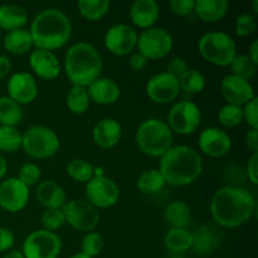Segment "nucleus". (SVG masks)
Returning a JSON list of instances; mask_svg holds the SVG:
<instances>
[{
    "label": "nucleus",
    "instance_id": "obj_44",
    "mask_svg": "<svg viewBox=\"0 0 258 258\" xmlns=\"http://www.w3.org/2000/svg\"><path fill=\"white\" fill-rule=\"evenodd\" d=\"M196 0H171L169 3V8L171 12L179 17H186L194 12Z\"/></svg>",
    "mask_w": 258,
    "mask_h": 258
},
{
    "label": "nucleus",
    "instance_id": "obj_27",
    "mask_svg": "<svg viewBox=\"0 0 258 258\" xmlns=\"http://www.w3.org/2000/svg\"><path fill=\"white\" fill-rule=\"evenodd\" d=\"M29 18L24 8L15 4L0 5V29L12 32L25 27Z\"/></svg>",
    "mask_w": 258,
    "mask_h": 258
},
{
    "label": "nucleus",
    "instance_id": "obj_20",
    "mask_svg": "<svg viewBox=\"0 0 258 258\" xmlns=\"http://www.w3.org/2000/svg\"><path fill=\"white\" fill-rule=\"evenodd\" d=\"M122 136V126L117 120L111 117L102 118L92 130V140L98 148L112 149L120 143Z\"/></svg>",
    "mask_w": 258,
    "mask_h": 258
},
{
    "label": "nucleus",
    "instance_id": "obj_46",
    "mask_svg": "<svg viewBox=\"0 0 258 258\" xmlns=\"http://www.w3.org/2000/svg\"><path fill=\"white\" fill-rule=\"evenodd\" d=\"M15 243V236L10 229L0 227V252H7L13 248Z\"/></svg>",
    "mask_w": 258,
    "mask_h": 258
},
{
    "label": "nucleus",
    "instance_id": "obj_35",
    "mask_svg": "<svg viewBox=\"0 0 258 258\" xmlns=\"http://www.w3.org/2000/svg\"><path fill=\"white\" fill-rule=\"evenodd\" d=\"M180 91L190 95H198L206 88V77L199 71L188 68L180 77L178 78Z\"/></svg>",
    "mask_w": 258,
    "mask_h": 258
},
{
    "label": "nucleus",
    "instance_id": "obj_37",
    "mask_svg": "<svg viewBox=\"0 0 258 258\" xmlns=\"http://www.w3.org/2000/svg\"><path fill=\"white\" fill-rule=\"evenodd\" d=\"M229 67H231L232 71L231 75H234L247 81L254 77L257 72V64L252 62L251 58L247 54H237L234 59L232 60L231 64H229Z\"/></svg>",
    "mask_w": 258,
    "mask_h": 258
},
{
    "label": "nucleus",
    "instance_id": "obj_56",
    "mask_svg": "<svg viewBox=\"0 0 258 258\" xmlns=\"http://www.w3.org/2000/svg\"><path fill=\"white\" fill-rule=\"evenodd\" d=\"M0 42H2V33H0Z\"/></svg>",
    "mask_w": 258,
    "mask_h": 258
},
{
    "label": "nucleus",
    "instance_id": "obj_42",
    "mask_svg": "<svg viewBox=\"0 0 258 258\" xmlns=\"http://www.w3.org/2000/svg\"><path fill=\"white\" fill-rule=\"evenodd\" d=\"M257 29V22L256 18L249 13H243V14L238 15L236 19V24H234V30L238 37H248V35L253 34Z\"/></svg>",
    "mask_w": 258,
    "mask_h": 258
},
{
    "label": "nucleus",
    "instance_id": "obj_26",
    "mask_svg": "<svg viewBox=\"0 0 258 258\" xmlns=\"http://www.w3.org/2000/svg\"><path fill=\"white\" fill-rule=\"evenodd\" d=\"M3 45L8 53L14 55L25 54L34 47L29 29L25 28L8 32L3 39Z\"/></svg>",
    "mask_w": 258,
    "mask_h": 258
},
{
    "label": "nucleus",
    "instance_id": "obj_47",
    "mask_svg": "<svg viewBox=\"0 0 258 258\" xmlns=\"http://www.w3.org/2000/svg\"><path fill=\"white\" fill-rule=\"evenodd\" d=\"M246 173L248 176L249 181H251L253 185L258 184V154H252L251 158L247 161L246 166Z\"/></svg>",
    "mask_w": 258,
    "mask_h": 258
},
{
    "label": "nucleus",
    "instance_id": "obj_45",
    "mask_svg": "<svg viewBox=\"0 0 258 258\" xmlns=\"http://www.w3.org/2000/svg\"><path fill=\"white\" fill-rule=\"evenodd\" d=\"M186 70H188V63H186V60L181 57H174L166 64L165 72L174 76V77L179 78Z\"/></svg>",
    "mask_w": 258,
    "mask_h": 258
},
{
    "label": "nucleus",
    "instance_id": "obj_1",
    "mask_svg": "<svg viewBox=\"0 0 258 258\" xmlns=\"http://www.w3.org/2000/svg\"><path fill=\"white\" fill-rule=\"evenodd\" d=\"M256 211V201L247 189L223 186L213 194L211 214L218 226L237 228L246 224Z\"/></svg>",
    "mask_w": 258,
    "mask_h": 258
},
{
    "label": "nucleus",
    "instance_id": "obj_51",
    "mask_svg": "<svg viewBox=\"0 0 258 258\" xmlns=\"http://www.w3.org/2000/svg\"><path fill=\"white\" fill-rule=\"evenodd\" d=\"M247 55L251 58L252 62H254L256 64H258V40H254V42L252 43L251 47H249L248 54Z\"/></svg>",
    "mask_w": 258,
    "mask_h": 258
},
{
    "label": "nucleus",
    "instance_id": "obj_41",
    "mask_svg": "<svg viewBox=\"0 0 258 258\" xmlns=\"http://www.w3.org/2000/svg\"><path fill=\"white\" fill-rule=\"evenodd\" d=\"M40 176H42L40 168L34 163L23 164L19 169V173H18V179L23 184H25L28 188H30L33 185H37L40 181Z\"/></svg>",
    "mask_w": 258,
    "mask_h": 258
},
{
    "label": "nucleus",
    "instance_id": "obj_55",
    "mask_svg": "<svg viewBox=\"0 0 258 258\" xmlns=\"http://www.w3.org/2000/svg\"><path fill=\"white\" fill-rule=\"evenodd\" d=\"M252 7H253V12L258 13V0H253V4H252Z\"/></svg>",
    "mask_w": 258,
    "mask_h": 258
},
{
    "label": "nucleus",
    "instance_id": "obj_39",
    "mask_svg": "<svg viewBox=\"0 0 258 258\" xmlns=\"http://www.w3.org/2000/svg\"><path fill=\"white\" fill-rule=\"evenodd\" d=\"M40 224L43 227L42 229L55 233L58 229H60L66 224V218L62 208L45 209L40 217Z\"/></svg>",
    "mask_w": 258,
    "mask_h": 258
},
{
    "label": "nucleus",
    "instance_id": "obj_10",
    "mask_svg": "<svg viewBox=\"0 0 258 258\" xmlns=\"http://www.w3.org/2000/svg\"><path fill=\"white\" fill-rule=\"evenodd\" d=\"M62 251V241L53 232L38 229L28 234L23 242L24 258H58Z\"/></svg>",
    "mask_w": 258,
    "mask_h": 258
},
{
    "label": "nucleus",
    "instance_id": "obj_6",
    "mask_svg": "<svg viewBox=\"0 0 258 258\" xmlns=\"http://www.w3.org/2000/svg\"><path fill=\"white\" fill-rule=\"evenodd\" d=\"M198 50L208 63L228 67L237 55V44L226 32H208L201 37Z\"/></svg>",
    "mask_w": 258,
    "mask_h": 258
},
{
    "label": "nucleus",
    "instance_id": "obj_14",
    "mask_svg": "<svg viewBox=\"0 0 258 258\" xmlns=\"http://www.w3.org/2000/svg\"><path fill=\"white\" fill-rule=\"evenodd\" d=\"M146 95L158 105H168L175 101L180 93L178 78L169 75L168 72H160L154 75L146 83Z\"/></svg>",
    "mask_w": 258,
    "mask_h": 258
},
{
    "label": "nucleus",
    "instance_id": "obj_16",
    "mask_svg": "<svg viewBox=\"0 0 258 258\" xmlns=\"http://www.w3.org/2000/svg\"><path fill=\"white\" fill-rule=\"evenodd\" d=\"M199 149L211 158H223L231 151L232 139L228 133L218 127H207L199 134Z\"/></svg>",
    "mask_w": 258,
    "mask_h": 258
},
{
    "label": "nucleus",
    "instance_id": "obj_43",
    "mask_svg": "<svg viewBox=\"0 0 258 258\" xmlns=\"http://www.w3.org/2000/svg\"><path fill=\"white\" fill-rule=\"evenodd\" d=\"M243 121H246L247 125L251 128L258 130V100L254 97L248 103L243 106Z\"/></svg>",
    "mask_w": 258,
    "mask_h": 258
},
{
    "label": "nucleus",
    "instance_id": "obj_38",
    "mask_svg": "<svg viewBox=\"0 0 258 258\" xmlns=\"http://www.w3.org/2000/svg\"><path fill=\"white\" fill-rule=\"evenodd\" d=\"M218 121L227 128L237 127L243 122V108L227 103L219 110Z\"/></svg>",
    "mask_w": 258,
    "mask_h": 258
},
{
    "label": "nucleus",
    "instance_id": "obj_53",
    "mask_svg": "<svg viewBox=\"0 0 258 258\" xmlns=\"http://www.w3.org/2000/svg\"><path fill=\"white\" fill-rule=\"evenodd\" d=\"M4 258H24L20 251H10L5 254Z\"/></svg>",
    "mask_w": 258,
    "mask_h": 258
},
{
    "label": "nucleus",
    "instance_id": "obj_7",
    "mask_svg": "<svg viewBox=\"0 0 258 258\" xmlns=\"http://www.w3.org/2000/svg\"><path fill=\"white\" fill-rule=\"evenodd\" d=\"M60 141L55 131L43 125H34L22 134V149L28 156L38 160L49 159L59 151Z\"/></svg>",
    "mask_w": 258,
    "mask_h": 258
},
{
    "label": "nucleus",
    "instance_id": "obj_54",
    "mask_svg": "<svg viewBox=\"0 0 258 258\" xmlns=\"http://www.w3.org/2000/svg\"><path fill=\"white\" fill-rule=\"evenodd\" d=\"M70 258H91V257L86 256V254H83L82 252H80V253H76V254H73V256H71Z\"/></svg>",
    "mask_w": 258,
    "mask_h": 258
},
{
    "label": "nucleus",
    "instance_id": "obj_33",
    "mask_svg": "<svg viewBox=\"0 0 258 258\" xmlns=\"http://www.w3.org/2000/svg\"><path fill=\"white\" fill-rule=\"evenodd\" d=\"M66 103H67L68 110L76 115H82L87 112L91 105L87 88L81 87V86H72L66 96Z\"/></svg>",
    "mask_w": 258,
    "mask_h": 258
},
{
    "label": "nucleus",
    "instance_id": "obj_50",
    "mask_svg": "<svg viewBox=\"0 0 258 258\" xmlns=\"http://www.w3.org/2000/svg\"><path fill=\"white\" fill-rule=\"evenodd\" d=\"M12 72V62L9 57L0 54V80L7 77Z\"/></svg>",
    "mask_w": 258,
    "mask_h": 258
},
{
    "label": "nucleus",
    "instance_id": "obj_36",
    "mask_svg": "<svg viewBox=\"0 0 258 258\" xmlns=\"http://www.w3.org/2000/svg\"><path fill=\"white\" fill-rule=\"evenodd\" d=\"M22 149V134L13 126H0V153L13 154Z\"/></svg>",
    "mask_w": 258,
    "mask_h": 258
},
{
    "label": "nucleus",
    "instance_id": "obj_21",
    "mask_svg": "<svg viewBox=\"0 0 258 258\" xmlns=\"http://www.w3.org/2000/svg\"><path fill=\"white\" fill-rule=\"evenodd\" d=\"M87 88L91 102L101 106L113 105L118 101L121 96L120 86L113 80L107 77H100L93 81Z\"/></svg>",
    "mask_w": 258,
    "mask_h": 258
},
{
    "label": "nucleus",
    "instance_id": "obj_12",
    "mask_svg": "<svg viewBox=\"0 0 258 258\" xmlns=\"http://www.w3.org/2000/svg\"><path fill=\"white\" fill-rule=\"evenodd\" d=\"M86 198L88 203L97 209L111 208L117 204L120 198V189L110 176H93L86 183Z\"/></svg>",
    "mask_w": 258,
    "mask_h": 258
},
{
    "label": "nucleus",
    "instance_id": "obj_34",
    "mask_svg": "<svg viewBox=\"0 0 258 258\" xmlns=\"http://www.w3.org/2000/svg\"><path fill=\"white\" fill-rule=\"evenodd\" d=\"M93 168L92 164L86 159H72L66 166V173L72 180L77 183H88L93 178Z\"/></svg>",
    "mask_w": 258,
    "mask_h": 258
},
{
    "label": "nucleus",
    "instance_id": "obj_4",
    "mask_svg": "<svg viewBox=\"0 0 258 258\" xmlns=\"http://www.w3.org/2000/svg\"><path fill=\"white\" fill-rule=\"evenodd\" d=\"M63 67L72 86L88 87L101 77L103 63L100 52L92 44L78 42L68 48Z\"/></svg>",
    "mask_w": 258,
    "mask_h": 258
},
{
    "label": "nucleus",
    "instance_id": "obj_9",
    "mask_svg": "<svg viewBox=\"0 0 258 258\" xmlns=\"http://www.w3.org/2000/svg\"><path fill=\"white\" fill-rule=\"evenodd\" d=\"M173 45V37L168 30L153 27L139 34L136 48L148 60H156L165 58L171 52Z\"/></svg>",
    "mask_w": 258,
    "mask_h": 258
},
{
    "label": "nucleus",
    "instance_id": "obj_48",
    "mask_svg": "<svg viewBox=\"0 0 258 258\" xmlns=\"http://www.w3.org/2000/svg\"><path fill=\"white\" fill-rule=\"evenodd\" d=\"M148 62L149 60L139 52L131 53L130 59H128V64H130L131 70L136 71V72H140V71L145 70V67L148 66Z\"/></svg>",
    "mask_w": 258,
    "mask_h": 258
},
{
    "label": "nucleus",
    "instance_id": "obj_11",
    "mask_svg": "<svg viewBox=\"0 0 258 258\" xmlns=\"http://www.w3.org/2000/svg\"><path fill=\"white\" fill-rule=\"evenodd\" d=\"M64 214L66 223L70 224L73 229L80 232H92L100 222V213L87 201L82 199H73L66 202L62 208Z\"/></svg>",
    "mask_w": 258,
    "mask_h": 258
},
{
    "label": "nucleus",
    "instance_id": "obj_25",
    "mask_svg": "<svg viewBox=\"0 0 258 258\" xmlns=\"http://www.w3.org/2000/svg\"><path fill=\"white\" fill-rule=\"evenodd\" d=\"M229 4L226 0H197L194 13L206 23H214L224 18L228 12Z\"/></svg>",
    "mask_w": 258,
    "mask_h": 258
},
{
    "label": "nucleus",
    "instance_id": "obj_18",
    "mask_svg": "<svg viewBox=\"0 0 258 258\" xmlns=\"http://www.w3.org/2000/svg\"><path fill=\"white\" fill-rule=\"evenodd\" d=\"M221 93L228 105L243 107L246 103L256 97L249 81L234 75H227L221 82Z\"/></svg>",
    "mask_w": 258,
    "mask_h": 258
},
{
    "label": "nucleus",
    "instance_id": "obj_23",
    "mask_svg": "<svg viewBox=\"0 0 258 258\" xmlns=\"http://www.w3.org/2000/svg\"><path fill=\"white\" fill-rule=\"evenodd\" d=\"M35 198L38 203L45 209L63 208L67 202L66 191L57 181L54 180H43L39 181L35 190Z\"/></svg>",
    "mask_w": 258,
    "mask_h": 258
},
{
    "label": "nucleus",
    "instance_id": "obj_19",
    "mask_svg": "<svg viewBox=\"0 0 258 258\" xmlns=\"http://www.w3.org/2000/svg\"><path fill=\"white\" fill-rule=\"evenodd\" d=\"M29 66L34 75L45 81L55 80L62 71L59 58L54 54V52L37 48L30 52Z\"/></svg>",
    "mask_w": 258,
    "mask_h": 258
},
{
    "label": "nucleus",
    "instance_id": "obj_3",
    "mask_svg": "<svg viewBox=\"0 0 258 258\" xmlns=\"http://www.w3.org/2000/svg\"><path fill=\"white\" fill-rule=\"evenodd\" d=\"M159 171L169 185H190L201 176L203 160L201 154L190 146H171L160 158Z\"/></svg>",
    "mask_w": 258,
    "mask_h": 258
},
{
    "label": "nucleus",
    "instance_id": "obj_15",
    "mask_svg": "<svg viewBox=\"0 0 258 258\" xmlns=\"http://www.w3.org/2000/svg\"><path fill=\"white\" fill-rule=\"evenodd\" d=\"M30 191L18 178H8L0 183V207L9 213H18L28 206Z\"/></svg>",
    "mask_w": 258,
    "mask_h": 258
},
{
    "label": "nucleus",
    "instance_id": "obj_30",
    "mask_svg": "<svg viewBox=\"0 0 258 258\" xmlns=\"http://www.w3.org/2000/svg\"><path fill=\"white\" fill-rule=\"evenodd\" d=\"M191 237H193L191 249L196 253H209L218 244L216 231L212 229L211 227H201L199 229H197L196 233H191Z\"/></svg>",
    "mask_w": 258,
    "mask_h": 258
},
{
    "label": "nucleus",
    "instance_id": "obj_29",
    "mask_svg": "<svg viewBox=\"0 0 258 258\" xmlns=\"http://www.w3.org/2000/svg\"><path fill=\"white\" fill-rule=\"evenodd\" d=\"M24 113L22 106L13 101L8 96L0 97V126H13L15 127L22 122Z\"/></svg>",
    "mask_w": 258,
    "mask_h": 258
},
{
    "label": "nucleus",
    "instance_id": "obj_24",
    "mask_svg": "<svg viewBox=\"0 0 258 258\" xmlns=\"http://www.w3.org/2000/svg\"><path fill=\"white\" fill-rule=\"evenodd\" d=\"M163 217L170 229H186L191 222L190 207L183 201L171 202L166 206Z\"/></svg>",
    "mask_w": 258,
    "mask_h": 258
},
{
    "label": "nucleus",
    "instance_id": "obj_17",
    "mask_svg": "<svg viewBox=\"0 0 258 258\" xmlns=\"http://www.w3.org/2000/svg\"><path fill=\"white\" fill-rule=\"evenodd\" d=\"M7 91L8 97L20 106L29 105L38 96L37 81L30 73L17 72L8 80Z\"/></svg>",
    "mask_w": 258,
    "mask_h": 258
},
{
    "label": "nucleus",
    "instance_id": "obj_32",
    "mask_svg": "<svg viewBox=\"0 0 258 258\" xmlns=\"http://www.w3.org/2000/svg\"><path fill=\"white\" fill-rule=\"evenodd\" d=\"M193 237L188 229H169L164 237V246L171 252H185L191 248Z\"/></svg>",
    "mask_w": 258,
    "mask_h": 258
},
{
    "label": "nucleus",
    "instance_id": "obj_28",
    "mask_svg": "<svg viewBox=\"0 0 258 258\" xmlns=\"http://www.w3.org/2000/svg\"><path fill=\"white\" fill-rule=\"evenodd\" d=\"M165 185V179L161 175L159 169L145 170L139 175L138 181H136V186H138L139 190L146 196H153V194L159 193L160 190H163Z\"/></svg>",
    "mask_w": 258,
    "mask_h": 258
},
{
    "label": "nucleus",
    "instance_id": "obj_2",
    "mask_svg": "<svg viewBox=\"0 0 258 258\" xmlns=\"http://www.w3.org/2000/svg\"><path fill=\"white\" fill-rule=\"evenodd\" d=\"M29 32L34 48L53 52L67 44L72 35V22L60 9L47 8L35 15Z\"/></svg>",
    "mask_w": 258,
    "mask_h": 258
},
{
    "label": "nucleus",
    "instance_id": "obj_40",
    "mask_svg": "<svg viewBox=\"0 0 258 258\" xmlns=\"http://www.w3.org/2000/svg\"><path fill=\"white\" fill-rule=\"evenodd\" d=\"M103 244H105V241H103L102 236L97 232L92 231L85 234L82 243H81V249H82L83 254L95 258L101 253V251L103 249Z\"/></svg>",
    "mask_w": 258,
    "mask_h": 258
},
{
    "label": "nucleus",
    "instance_id": "obj_31",
    "mask_svg": "<svg viewBox=\"0 0 258 258\" xmlns=\"http://www.w3.org/2000/svg\"><path fill=\"white\" fill-rule=\"evenodd\" d=\"M111 3L108 0H80L77 3L81 17L90 22H98L108 13Z\"/></svg>",
    "mask_w": 258,
    "mask_h": 258
},
{
    "label": "nucleus",
    "instance_id": "obj_49",
    "mask_svg": "<svg viewBox=\"0 0 258 258\" xmlns=\"http://www.w3.org/2000/svg\"><path fill=\"white\" fill-rule=\"evenodd\" d=\"M244 144L252 154H258V130L251 128L244 136Z\"/></svg>",
    "mask_w": 258,
    "mask_h": 258
},
{
    "label": "nucleus",
    "instance_id": "obj_52",
    "mask_svg": "<svg viewBox=\"0 0 258 258\" xmlns=\"http://www.w3.org/2000/svg\"><path fill=\"white\" fill-rule=\"evenodd\" d=\"M7 170H8L7 160H5L4 155L0 153V180H2V179L5 176V174H7Z\"/></svg>",
    "mask_w": 258,
    "mask_h": 258
},
{
    "label": "nucleus",
    "instance_id": "obj_13",
    "mask_svg": "<svg viewBox=\"0 0 258 258\" xmlns=\"http://www.w3.org/2000/svg\"><path fill=\"white\" fill-rule=\"evenodd\" d=\"M138 32L133 27L120 23L108 28L103 43L111 54L122 57L134 53L138 44Z\"/></svg>",
    "mask_w": 258,
    "mask_h": 258
},
{
    "label": "nucleus",
    "instance_id": "obj_8",
    "mask_svg": "<svg viewBox=\"0 0 258 258\" xmlns=\"http://www.w3.org/2000/svg\"><path fill=\"white\" fill-rule=\"evenodd\" d=\"M202 122L199 106L193 101L183 100L174 103L168 113V126L171 133L178 135H191L198 130Z\"/></svg>",
    "mask_w": 258,
    "mask_h": 258
},
{
    "label": "nucleus",
    "instance_id": "obj_22",
    "mask_svg": "<svg viewBox=\"0 0 258 258\" xmlns=\"http://www.w3.org/2000/svg\"><path fill=\"white\" fill-rule=\"evenodd\" d=\"M160 17V7L155 0H136L130 8V19L140 29L153 28Z\"/></svg>",
    "mask_w": 258,
    "mask_h": 258
},
{
    "label": "nucleus",
    "instance_id": "obj_5",
    "mask_svg": "<svg viewBox=\"0 0 258 258\" xmlns=\"http://www.w3.org/2000/svg\"><path fill=\"white\" fill-rule=\"evenodd\" d=\"M173 133L165 121L148 118L136 130V144L141 153L150 158H161L173 146Z\"/></svg>",
    "mask_w": 258,
    "mask_h": 258
}]
</instances>
